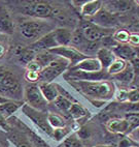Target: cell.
Masks as SVG:
<instances>
[{
	"mask_svg": "<svg viewBox=\"0 0 139 147\" xmlns=\"http://www.w3.org/2000/svg\"><path fill=\"white\" fill-rule=\"evenodd\" d=\"M8 144H9L8 137L3 131H0V147H8Z\"/></svg>",
	"mask_w": 139,
	"mask_h": 147,
	"instance_id": "45",
	"label": "cell"
},
{
	"mask_svg": "<svg viewBox=\"0 0 139 147\" xmlns=\"http://www.w3.org/2000/svg\"><path fill=\"white\" fill-rule=\"evenodd\" d=\"M25 104L31 107L32 109H35L37 111L47 112V104L45 98L42 95L39 87L36 84H30L25 88L23 91Z\"/></svg>",
	"mask_w": 139,
	"mask_h": 147,
	"instance_id": "6",
	"label": "cell"
},
{
	"mask_svg": "<svg viewBox=\"0 0 139 147\" xmlns=\"http://www.w3.org/2000/svg\"><path fill=\"white\" fill-rule=\"evenodd\" d=\"M103 8H105L110 13L116 16V13H128L133 8V2L132 1H107L103 2Z\"/></svg>",
	"mask_w": 139,
	"mask_h": 147,
	"instance_id": "15",
	"label": "cell"
},
{
	"mask_svg": "<svg viewBox=\"0 0 139 147\" xmlns=\"http://www.w3.org/2000/svg\"><path fill=\"white\" fill-rule=\"evenodd\" d=\"M128 45L131 46L132 48L139 47V33L138 32H131V33H130Z\"/></svg>",
	"mask_w": 139,
	"mask_h": 147,
	"instance_id": "43",
	"label": "cell"
},
{
	"mask_svg": "<svg viewBox=\"0 0 139 147\" xmlns=\"http://www.w3.org/2000/svg\"><path fill=\"white\" fill-rule=\"evenodd\" d=\"M8 100H8V98H6V97L0 96V105H1V104H4V102H8Z\"/></svg>",
	"mask_w": 139,
	"mask_h": 147,
	"instance_id": "49",
	"label": "cell"
},
{
	"mask_svg": "<svg viewBox=\"0 0 139 147\" xmlns=\"http://www.w3.org/2000/svg\"><path fill=\"white\" fill-rule=\"evenodd\" d=\"M70 69L74 71H87V73H99V71H104L100 61L96 57H86L84 59L80 60L75 65L72 66Z\"/></svg>",
	"mask_w": 139,
	"mask_h": 147,
	"instance_id": "12",
	"label": "cell"
},
{
	"mask_svg": "<svg viewBox=\"0 0 139 147\" xmlns=\"http://www.w3.org/2000/svg\"><path fill=\"white\" fill-rule=\"evenodd\" d=\"M108 131L116 135H128L129 124L128 121L124 118H111L105 124Z\"/></svg>",
	"mask_w": 139,
	"mask_h": 147,
	"instance_id": "17",
	"label": "cell"
},
{
	"mask_svg": "<svg viewBox=\"0 0 139 147\" xmlns=\"http://www.w3.org/2000/svg\"><path fill=\"white\" fill-rule=\"evenodd\" d=\"M50 52H52L54 55L58 56V57H61V58H64L65 60L68 61L70 68L75 65L76 63H78L80 60H82V59H84L86 57H88L87 55H84V53H81L80 51H78L76 48L72 47V46L55 48V49L50 50Z\"/></svg>",
	"mask_w": 139,
	"mask_h": 147,
	"instance_id": "8",
	"label": "cell"
},
{
	"mask_svg": "<svg viewBox=\"0 0 139 147\" xmlns=\"http://www.w3.org/2000/svg\"><path fill=\"white\" fill-rule=\"evenodd\" d=\"M26 69L27 71H35V73H38L39 74L42 69V66L39 64V62L36 60V59H33V60L30 61L28 64L26 65Z\"/></svg>",
	"mask_w": 139,
	"mask_h": 147,
	"instance_id": "41",
	"label": "cell"
},
{
	"mask_svg": "<svg viewBox=\"0 0 139 147\" xmlns=\"http://www.w3.org/2000/svg\"><path fill=\"white\" fill-rule=\"evenodd\" d=\"M65 77L67 81H103L107 80L108 74L104 71L99 73H87L70 69Z\"/></svg>",
	"mask_w": 139,
	"mask_h": 147,
	"instance_id": "10",
	"label": "cell"
},
{
	"mask_svg": "<svg viewBox=\"0 0 139 147\" xmlns=\"http://www.w3.org/2000/svg\"><path fill=\"white\" fill-rule=\"evenodd\" d=\"M8 141L11 144H13L15 147H32L28 137L23 133L19 131H13L8 135Z\"/></svg>",
	"mask_w": 139,
	"mask_h": 147,
	"instance_id": "26",
	"label": "cell"
},
{
	"mask_svg": "<svg viewBox=\"0 0 139 147\" xmlns=\"http://www.w3.org/2000/svg\"><path fill=\"white\" fill-rule=\"evenodd\" d=\"M113 78L116 80H118V82L123 83V84H126V85L132 84L134 81V78H135V71H134V68L131 63L128 62L126 68L123 71H121L120 74L113 76Z\"/></svg>",
	"mask_w": 139,
	"mask_h": 147,
	"instance_id": "25",
	"label": "cell"
},
{
	"mask_svg": "<svg viewBox=\"0 0 139 147\" xmlns=\"http://www.w3.org/2000/svg\"><path fill=\"white\" fill-rule=\"evenodd\" d=\"M68 114L70 115V117H72V118L77 121V122H78L79 120L86 119L88 116L90 115L89 112H88L80 104H78V102H73V104H72V106H71V108L68 111Z\"/></svg>",
	"mask_w": 139,
	"mask_h": 147,
	"instance_id": "27",
	"label": "cell"
},
{
	"mask_svg": "<svg viewBox=\"0 0 139 147\" xmlns=\"http://www.w3.org/2000/svg\"><path fill=\"white\" fill-rule=\"evenodd\" d=\"M22 112L24 113V115H26L32 121V123L35 124L36 127H38L40 131H42L47 136L52 137L53 129L50 126L49 121H47V112H41V111L32 109L31 107H29L26 104H24L22 106Z\"/></svg>",
	"mask_w": 139,
	"mask_h": 147,
	"instance_id": "7",
	"label": "cell"
},
{
	"mask_svg": "<svg viewBox=\"0 0 139 147\" xmlns=\"http://www.w3.org/2000/svg\"><path fill=\"white\" fill-rule=\"evenodd\" d=\"M47 121L53 129H63L66 126L65 119L61 115H58L56 113H47Z\"/></svg>",
	"mask_w": 139,
	"mask_h": 147,
	"instance_id": "29",
	"label": "cell"
},
{
	"mask_svg": "<svg viewBox=\"0 0 139 147\" xmlns=\"http://www.w3.org/2000/svg\"><path fill=\"white\" fill-rule=\"evenodd\" d=\"M94 147H114V146H112V145H107V144H99Z\"/></svg>",
	"mask_w": 139,
	"mask_h": 147,
	"instance_id": "50",
	"label": "cell"
},
{
	"mask_svg": "<svg viewBox=\"0 0 139 147\" xmlns=\"http://www.w3.org/2000/svg\"><path fill=\"white\" fill-rule=\"evenodd\" d=\"M103 8V2L100 0H88L79 8V13L84 18L88 19L96 16Z\"/></svg>",
	"mask_w": 139,
	"mask_h": 147,
	"instance_id": "16",
	"label": "cell"
},
{
	"mask_svg": "<svg viewBox=\"0 0 139 147\" xmlns=\"http://www.w3.org/2000/svg\"><path fill=\"white\" fill-rule=\"evenodd\" d=\"M58 44L55 38V34H54V30L51 31L50 33L45 34V36H42L38 40L34 42L31 45V49L34 51H50L52 49L58 48Z\"/></svg>",
	"mask_w": 139,
	"mask_h": 147,
	"instance_id": "13",
	"label": "cell"
},
{
	"mask_svg": "<svg viewBox=\"0 0 139 147\" xmlns=\"http://www.w3.org/2000/svg\"><path fill=\"white\" fill-rule=\"evenodd\" d=\"M88 21L90 23L96 25V26L104 29H112L118 24L116 16L110 13L109 11H107L105 8H102L96 16L88 19Z\"/></svg>",
	"mask_w": 139,
	"mask_h": 147,
	"instance_id": "11",
	"label": "cell"
},
{
	"mask_svg": "<svg viewBox=\"0 0 139 147\" xmlns=\"http://www.w3.org/2000/svg\"><path fill=\"white\" fill-rule=\"evenodd\" d=\"M134 147H139V146H134Z\"/></svg>",
	"mask_w": 139,
	"mask_h": 147,
	"instance_id": "52",
	"label": "cell"
},
{
	"mask_svg": "<svg viewBox=\"0 0 139 147\" xmlns=\"http://www.w3.org/2000/svg\"><path fill=\"white\" fill-rule=\"evenodd\" d=\"M127 64H128L127 61L120 59V58H116V60L113 61L109 65V67L106 69V73L108 74V76H116V75L120 74L126 68Z\"/></svg>",
	"mask_w": 139,
	"mask_h": 147,
	"instance_id": "28",
	"label": "cell"
},
{
	"mask_svg": "<svg viewBox=\"0 0 139 147\" xmlns=\"http://www.w3.org/2000/svg\"><path fill=\"white\" fill-rule=\"evenodd\" d=\"M124 118L128 121L129 133L132 131L133 129L139 127V112H137V113H126L124 116Z\"/></svg>",
	"mask_w": 139,
	"mask_h": 147,
	"instance_id": "35",
	"label": "cell"
},
{
	"mask_svg": "<svg viewBox=\"0 0 139 147\" xmlns=\"http://www.w3.org/2000/svg\"><path fill=\"white\" fill-rule=\"evenodd\" d=\"M134 146H138V145L128 135H125L123 138L120 139V141L118 142V144H116V147H134Z\"/></svg>",
	"mask_w": 139,
	"mask_h": 147,
	"instance_id": "38",
	"label": "cell"
},
{
	"mask_svg": "<svg viewBox=\"0 0 139 147\" xmlns=\"http://www.w3.org/2000/svg\"><path fill=\"white\" fill-rule=\"evenodd\" d=\"M128 136L130 137V138H131V139L139 146V127H137V129H135L132 131H130V133L128 134Z\"/></svg>",
	"mask_w": 139,
	"mask_h": 147,
	"instance_id": "44",
	"label": "cell"
},
{
	"mask_svg": "<svg viewBox=\"0 0 139 147\" xmlns=\"http://www.w3.org/2000/svg\"><path fill=\"white\" fill-rule=\"evenodd\" d=\"M24 104L21 100H8V102L0 105V113L4 118L11 117L13 113H16L18 109L22 108Z\"/></svg>",
	"mask_w": 139,
	"mask_h": 147,
	"instance_id": "23",
	"label": "cell"
},
{
	"mask_svg": "<svg viewBox=\"0 0 139 147\" xmlns=\"http://www.w3.org/2000/svg\"><path fill=\"white\" fill-rule=\"evenodd\" d=\"M38 87H39L42 95H43V97H45L47 102H54L56 98L59 96L58 85L54 83V82L53 83H42V82H39L38 83Z\"/></svg>",
	"mask_w": 139,
	"mask_h": 147,
	"instance_id": "18",
	"label": "cell"
},
{
	"mask_svg": "<svg viewBox=\"0 0 139 147\" xmlns=\"http://www.w3.org/2000/svg\"><path fill=\"white\" fill-rule=\"evenodd\" d=\"M113 97L116 98L118 102H120L121 104H124V102H127L128 100V90L127 89H116V92H114V95Z\"/></svg>",
	"mask_w": 139,
	"mask_h": 147,
	"instance_id": "39",
	"label": "cell"
},
{
	"mask_svg": "<svg viewBox=\"0 0 139 147\" xmlns=\"http://www.w3.org/2000/svg\"><path fill=\"white\" fill-rule=\"evenodd\" d=\"M122 109L126 113H137L139 112V102H124L122 104Z\"/></svg>",
	"mask_w": 139,
	"mask_h": 147,
	"instance_id": "37",
	"label": "cell"
},
{
	"mask_svg": "<svg viewBox=\"0 0 139 147\" xmlns=\"http://www.w3.org/2000/svg\"><path fill=\"white\" fill-rule=\"evenodd\" d=\"M51 18L59 21L60 23L63 24L64 26L72 25L75 21V17L71 13V11H69L68 8L66 7H59V6L53 7Z\"/></svg>",
	"mask_w": 139,
	"mask_h": 147,
	"instance_id": "14",
	"label": "cell"
},
{
	"mask_svg": "<svg viewBox=\"0 0 139 147\" xmlns=\"http://www.w3.org/2000/svg\"><path fill=\"white\" fill-rule=\"evenodd\" d=\"M95 57L100 61L103 69H104V68L105 69H107V68L109 67L110 64L116 60V55L113 54L112 50L107 49V48H103V47H101L99 50L97 51Z\"/></svg>",
	"mask_w": 139,
	"mask_h": 147,
	"instance_id": "21",
	"label": "cell"
},
{
	"mask_svg": "<svg viewBox=\"0 0 139 147\" xmlns=\"http://www.w3.org/2000/svg\"><path fill=\"white\" fill-rule=\"evenodd\" d=\"M53 6L45 1H27L20 5V13L34 19H47L52 16Z\"/></svg>",
	"mask_w": 139,
	"mask_h": 147,
	"instance_id": "4",
	"label": "cell"
},
{
	"mask_svg": "<svg viewBox=\"0 0 139 147\" xmlns=\"http://www.w3.org/2000/svg\"><path fill=\"white\" fill-rule=\"evenodd\" d=\"M70 67L69 62L64 58L58 57L55 60L49 63L47 66L42 68L39 73V82L42 83H53L56 78H58L61 74H63L67 68ZM38 82V83H39Z\"/></svg>",
	"mask_w": 139,
	"mask_h": 147,
	"instance_id": "5",
	"label": "cell"
},
{
	"mask_svg": "<svg viewBox=\"0 0 139 147\" xmlns=\"http://www.w3.org/2000/svg\"><path fill=\"white\" fill-rule=\"evenodd\" d=\"M91 104L93 106H95L96 108H101L103 106H105V104L107 102H105V100H90Z\"/></svg>",
	"mask_w": 139,
	"mask_h": 147,
	"instance_id": "46",
	"label": "cell"
},
{
	"mask_svg": "<svg viewBox=\"0 0 139 147\" xmlns=\"http://www.w3.org/2000/svg\"><path fill=\"white\" fill-rule=\"evenodd\" d=\"M135 3H136L137 5H139V0H137V1H135Z\"/></svg>",
	"mask_w": 139,
	"mask_h": 147,
	"instance_id": "51",
	"label": "cell"
},
{
	"mask_svg": "<svg viewBox=\"0 0 139 147\" xmlns=\"http://www.w3.org/2000/svg\"><path fill=\"white\" fill-rule=\"evenodd\" d=\"M15 31V24L11 20L9 13L0 7V32L4 34H13Z\"/></svg>",
	"mask_w": 139,
	"mask_h": 147,
	"instance_id": "22",
	"label": "cell"
},
{
	"mask_svg": "<svg viewBox=\"0 0 139 147\" xmlns=\"http://www.w3.org/2000/svg\"><path fill=\"white\" fill-rule=\"evenodd\" d=\"M128 102H139V88L128 89Z\"/></svg>",
	"mask_w": 139,
	"mask_h": 147,
	"instance_id": "40",
	"label": "cell"
},
{
	"mask_svg": "<svg viewBox=\"0 0 139 147\" xmlns=\"http://www.w3.org/2000/svg\"><path fill=\"white\" fill-rule=\"evenodd\" d=\"M72 30L66 27H60V28L54 29V34L55 38L57 40L59 47H67L71 46V40H72Z\"/></svg>",
	"mask_w": 139,
	"mask_h": 147,
	"instance_id": "19",
	"label": "cell"
},
{
	"mask_svg": "<svg viewBox=\"0 0 139 147\" xmlns=\"http://www.w3.org/2000/svg\"><path fill=\"white\" fill-rule=\"evenodd\" d=\"M4 53H5V47H4L2 44H0V58L3 57Z\"/></svg>",
	"mask_w": 139,
	"mask_h": 147,
	"instance_id": "47",
	"label": "cell"
},
{
	"mask_svg": "<svg viewBox=\"0 0 139 147\" xmlns=\"http://www.w3.org/2000/svg\"><path fill=\"white\" fill-rule=\"evenodd\" d=\"M0 125L2 126H5L6 123H5V118L3 117L2 115H1V113H0Z\"/></svg>",
	"mask_w": 139,
	"mask_h": 147,
	"instance_id": "48",
	"label": "cell"
},
{
	"mask_svg": "<svg viewBox=\"0 0 139 147\" xmlns=\"http://www.w3.org/2000/svg\"><path fill=\"white\" fill-rule=\"evenodd\" d=\"M57 56L54 55L50 51H39L37 55H35V59H36L39 64L42 66V68L47 66L49 63H51L53 60H55Z\"/></svg>",
	"mask_w": 139,
	"mask_h": 147,
	"instance_id": "30",
	"label": "cell"
},
{
	"mask_svg": "<svg viewBox=\"0 0 139 147\" xmlns=\"http://www.w3.org/2000/svg\"><path fill=\"white\" fill-rule=\"evenodd\" d=\"M129 36H130V32L125 30V29H120V30H116V31H114L112 33L113 40H116L118 45L128 44Z\"/></svg>",
	"mask_w": 139,
	"mask_h": 147,
	"instance_id": "34",
	"label": "cell"
},
{
	"mask_svg": "<svg viewBox=\"0 0 139 147\" xmlns=\"http://www.w3.org/2000/svg\"><path fill=\"white\" fill-rule=\"evenodd\" d=\"M15 55L18 57L20 62H23L25 65H27L31 60L35 58V51L32 50L31 48H25L23 46H18L15 51Z\"/></svg>",
	"mask_w": 139,
	"mask_h": 147,
	"instance_id": "24",
	"label": "cell"
},
{
	"mask_svg": "<svg viewBox=\"0 0 139 147\" xmlns=\"http://www.w3.org/2000/svg\"><path fill=\"white\" fill-rule=\"evenodd\" d=\"M0 96L11 100L23 98V90L19 79L4 67H0Z\"/></svg>",
	"mask_w": 139,
	"mask_h": 147,
	"instance_id": "3",
	"label": "cell"
},
{
	"mask_svg": "<svg viewBox=\"0 0 139 147\" xmlns=\"http://www.w3.org/2000/svg\"><path fill=\"white\" fill-rule=\"evenodd\" d=\"M112 52L116 55V58L123 59V60L127 61V62L131 61L135 57L134 48H132L131 46H129L128 44H125V45H116L112 49Z\"/></svg>",
	"mask_w": 139,
	"mask_h": 147,
	"instance_id": "20",
	"label": "cell"
},
{
	"mask_svg": "<svg viewBox=\"0 0 139 147\" xmlns=\"http://www.w3.org/2000/svg\"><path fill=\"white\" fill-rule=\"evenodd\" d=\"M70 129L68 127H63V129H53V134H52V138H54V140H56L57 142H61L65 139L66 137L68 135L71 134V131H69Z\"/></svg>",
	"mask_w": 139,
	"mask_h": 147,
	"instance_id": "36",
	"label": "cell"
},
{
	"mask_svg": "<svg viewBox=\"0 0 139 147\" xmlns=\"http://www.w3.org/2000/svg\"><path fill=\"white\" fill-rule=\"evenodd\" d=\"M25 79L27 80L30 83H36V82H39V74L35 73V71H26L25 73Z\"/></svg>",
	"mask_w": 139,
	"mask_h": 147,
	"instance_id": "42",
	"label": "cell"
},
{
	"mask_svg": "<svg viewBox=\"0 0 139 147\" xmlns=\"http://www.w3.org/2000/svg\"><path fill=\"white\" fill-rule=\"evenodd\" d=\"M54 104H55V106L58 108L61 112L68 113L69 109L71 108V106H72L73 102H72V100H70L69 98H67V97L63 96V95L59 94V96L55 100Z\"/></svg>",
	"mask_w": 139,
	"mask_h": 147,
	"instance_id": "31",
	"label": "cell"
},
{
	"mask_svg": "<svg viewBox=\"0 0 139 147\" xmlns=\"http://www.w3.org/2000/svg\"><path fill=\"white\" fill-rule=\"evenodd\" d=\"M26 136L28 137V139H29L32 147H50V145L47 144L41 137H39L37 134H35L34 131H31L30 129H28Z\"/></svg>",
	"mask_w": 139,
	"mask_h": 147,
	"instance_id": "32",
	"label": "cell"
},
{
	"mask_svg": "<svg viewBox=\"0 0 139 147\" xmlns=\"http://www.w3.org/2000/svg\"><path fill=\"white\" fill-rule=\"evenodd\" d=\"M80 28L84 38L91 42H98L104 37L111 35L110 30H112V29H104L101 28V27H98L94 24L90 23L89 21L84 22L81 24Z\"/></svg>",
	"mask_w": 139,
	"mask_h": 147,
	"instance_id": "9",
	"label": "cell"
},
{
	"mask_svg": "<svg viewBox=\"0 0 139 147\" xmlns=\"http://www.w3.org/2000/svg\"><path fill=\"white\" fill-rule=\"evenodd\" d=\"M70 85L77 91L89 97L90 100H101L107 102L112 98L116 92V86L112 82L103 81H69Z\"/></svg>",
	"mask_w": 139,
	"mask_h": 147,
	"instance_id": "1",
	"label": "cell"
},
{
	"mask_svg": "<svg viewBox=\"0 0 139 147\" xmlns=\"http://www.w3.org/2000/svg\"><path fill=\"white\" fill-rule=\"evenodd\" d=\"M55 29L54 25L50 22H45L41 19H29L20 23V32L25 40L32 42V44L45 34L50 33Z\"/></svg>",
	"mask_w": 139,
	"mask_h": 147,
	"instance_id": "2",
	"label": "cell"
},
{
	"mask_svg": "<svg viewBox=\"0 0 139 147\" xmlns=\"http://www.w3.org/2000/svg\"><path fill=\"white\" fill-rule=\"evenodd\" d=\"M59 147H84V145L76 134H70L63 140Z\"/></svg>",
	"mask_w": 139,
	"mask_h": 147,
	"instance_id": "33",
	"label": "cell"
}]
</instances>
